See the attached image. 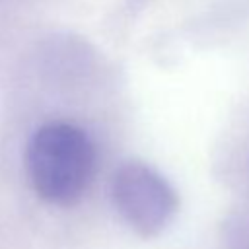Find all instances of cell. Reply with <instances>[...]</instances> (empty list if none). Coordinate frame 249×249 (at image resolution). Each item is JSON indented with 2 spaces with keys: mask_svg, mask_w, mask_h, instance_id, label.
<instances>
[{
  "mask_svg": "<svg viewBox=\"0 0 249 249\" xmlns=\"http://www.w3.org/2000/svg\"><path fill=\"white\" fill-rule=\"evenodd\" d=\"M25 163L39 198L54 206H72L86 195L93 179L95 148L80 126L53 121L33 132Z\"/></svg>",
  "mask_w": 249,
  "mask_h": 249,
  "instance_id": "1",
  "label": "cell"
},
{
  "mask_svg": "<svg viewBox=\"0 0 249 249\" xmlns=\"http://www.w3.org/2000/svg\"><path fill=\"white\" fill-rule=\"evenodd\" d=\"M111 196L121 218L144 239L158 237L179 210V196L171 183L140 160H128L117 167Z\"/></svg>",
  "mask_w": 249,
  "mask_h": 249,
  "instance_id": "2",
  "label": "cell"
}]
</instances>
